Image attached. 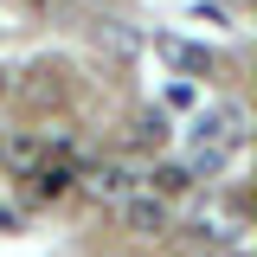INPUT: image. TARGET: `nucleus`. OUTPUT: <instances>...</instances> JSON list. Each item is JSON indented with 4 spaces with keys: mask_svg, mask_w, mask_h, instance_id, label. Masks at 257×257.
Segmentation results:
<instances>
[{
    "mask_svg": "<svg viewBox=\"0 0 257 257\" xmlns=\"http://www.w3.org/2000/svg\"><path fill=\"white\" fill-rule=\"evenodd\" d=\"M116 206H122V231L128 238H161L167 231V199H155V193H128Z\"/></svg>",
    "mask_w": 257,
    "mask_h": 257,
    "instance_id": "1",
    "label": "nucleus"
},
{
    "mask_svg": "<svg viewBox=\"0 0 257 257\" xmlns=\"http://www.w3.org/2000/svg\"><path fill=\"white\" fill-rule=\"evenodd\" d=\"M20 180H26L32 199H64V193L77 187V167H71V161H58V155H45L32 174H20Z\"/></svg>",
    "mask_w": 257,
    "mask_h": 257,
    "instance_id": "2",
    "label": "nucleus"
},
{
    "mask_svg": "<svg viewBox=\"0 0 257 257\" xmlns=\"http://www.w3.org/2000/svg\"><path fill=\"white\" fill-rule=\"evenodd\" d=\"M77 180H84V193H90V199H109V206L135 193V174H128L122 161H96L90 174H77Z\"/></svg>",
    "mask_w": 257,
    "mask_h": 257,
    "instance_id": "3",
    "label": "nucleus"
},
{
    "mask_svg": "<svg viewBox=\"0 0 257 257\" xmlns=\"http://www.w3.org/2000/svg\"><path fill=\"white\" fill-rule=\"evenodd\" d=\"M148 193H155V199L193 193V167H187V161H155V167H148Z\"/></svg>",
    "mask_w": 257,
    "mask_h": 257,
    "instance_id": "4",
    "label": "nucleus"
},
{
    "mask_svg": "<svg viewBox=\"0 0 257 257\" xmlns=\"http://www.w3.org/2000/svg\"><path fill=\"white\" fill-rule=\"evenodd\" d=\"M0 161H7V174H32V167L45 161V142H39V135H7V142H0Z\"/></svg>",
    "mask_w": 257,
    "mask_h": 257,
    "instance_id": "5",
    "label": "nucleus"
},
{
    "mask_svg": "<svg viewBox=\"0 0 257 257\" xmlns=\"http://www.w3.org/2000/svg\"><path fill=\"white\" fill-rule=\"evenodd\" d=\"M128 142H135V148H167V116H161V109H142V116H135V122H128Z\"/></svg>",
    "mask_w": 257,
    "mask_h": 257,
    "instance_id": "6",
    "label": "nucleus"
},
{
    "mask_svg": "<svg viewBox=\"0 0 257 257\" xmlns=\"http://www.w3.org/2000/svg\"><path fill=\"white\" fill-rule=\"evenodd\" d=\"M32 77H39V84H32L39 96H58V90H64V64H39Z\"/></svg>",
    "mask_w": 257,
    "mask_h": 257,
    "instance_id": "7",
    "label": "nucleus"
},
{
    "mask_svg": "<svg viewBox=\"0 0 257 257\" xmlns=\"http://www.w3.org/2000/svg\"><path fill=\"white\" fill-rule=\"evenodd\" d=\"M7 90H13V71H7V64H0V96H7Z\"/></svg>",
    "mask_w": 257,
    "mask_h": 257,
    "instance_id": "8",
    "label": "nucleus"
}]
</instances>
